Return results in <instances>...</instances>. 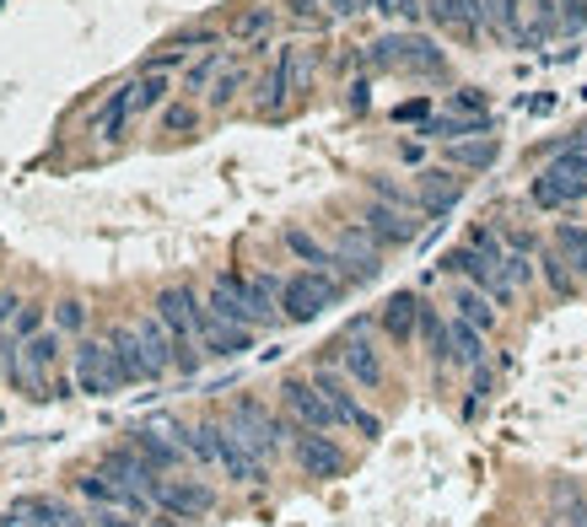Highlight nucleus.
Returning a JSON list of instances; mask_svg holds the SVG:
<instances>
[{"label": "nucleus", "instance_id": "f257e3e1", "mask_svg": "<svg viewBox=\"0 0 587 527\" xmlns=\"http://www.w3.org/2000/svg\"><path fill=\"white\" fill-rule=\"evenodd\" d=\"M156 318H162V329L173 334V345H178V372H194L200 367V296L189 291V285H167L162 296H156Z\"/></svg>", "mask_w": 587, "mask_h": 527}, {"label": "nucleus", "instance_id": "f03ea898", "mask_svg": "<svg viewBox=\"0 0 587 527\" xmlns=\"http://www.w3.org/2000/svg\"><path fill=\"white\" fill-rule=\"evenodd\" d=\"M340 274L334 269H302V274H292L286 285H281V318L286 323H312L323 307H334L340 301Z\"/></svg>", "mask_w": 587, "mask_h": 527}, {"label": "nucleus", "instance_id": "7ed1b4c3", "mask_svg": "<svg viewBox=\"0 0 587 527\" xmlns=\"http://www.w3.org/2000/svg\"><path fill=\"white\" fill-rule=\"evenodd\" d=\"M587 200V151L572 145L566 156H556L539 178H534V205L539 210H561V205H577Z\"/></svg>", "mask_w": 587, "mask_h": 527}, {"label": "nucleus", "instance_id": "20e7f679", "mask_svg": "<svg viewBox=\"0 0 587 527\" xmlns=\"http://www.w3.org/2000/svg\"><path fill=\"white\" fill-rule=\"evenodd\" d=\"M227 425H232V430H238V441H243V447H254L265 463H270V458L292 441V425H286V420H276V414H270L265 403H254V398H238V403H232V414H227Z\"/></svg>", "mask_w": 587, "mask_h": 527}, {"label": "nucleus", "instance_id": "39448f33", "mask_svg": "<svg viewBox=\"0 0 587 527\" xmlns=\"http://www.w3.org/2000/svg\"><path fill=\"white\" fill-rule=\"evenodd\" d=\"M378 70H410V76H442V49L432 38H421V33H405V38H378L372 43V54H367Z\"/></svg>", "mask_w": 587, "mask_h": 527}, {"label": "nucleus", "instance_id": "423d86ee", "mask_svg": "<svg viewBox=\"0 0 587 527\" xmlns=\"http://www.w3.org/2000/svg\"><path fill=\"white\" fill-rule=\"evenodd\" d=\"M54 356H60V339L54 334H33V339H22L11 350L5 372H11V383L27 398H49V367H54Z\"/></svg>", "mask_w": 587, "mask_h": 527}, {"label": "nucleus", "instance_id": "0eeeda50", "mask_svg": "<svg viewBox=\"0 0 587 527\" xmlns=\"http://www.w3.org/2000/svg\"><path fill=\"white\" fill-rule=\"evenodd\" d=\"M334 367L361 388V394H378L383 383H388V367H383V356L372 350V339H367V323H356L340 345H334Z\"/></svg>", "mask_w": 587, "mask_h": 527}, {"label": "nucleus", "instance_id": "6e6552de", "mask_svg": "<svg viewBox=\"0 0 587 527\" xmlns=\"http://www.w3.org/2000/svg\"><path fill=\"white\" fill-rule=\"evenodd\" d=\"M76 388L92 398H114L125 388V372H119L109 339H81L76 345Z\"/></svg>", "mask_w": 587, "mask_h": 527}, {"label": "nucleus", "instance_id": "1a4fd4ad", "mask_svg": "<svg viewBox=\"0 0 587 527\" xmlns=\"http://www.w3.org/2000/svg\"><path fill=\"white\" fill-rule=\"evenodd\" d=\"M98 474H103L109 485H119L125 496H136L141 506H151V501H156V485H162V474L151 468L136 447H114V452H103Z\"/></svg>", "mask_w": 587, "mask_h": 527}, {"label": "nucleus", "instance_id": "9d476101", "mask_svg": "<svg viewBox=\"0 0 587 527\" xmlns=\"http://www.w3.org/2000/svg\"><path fill=\"white\" fill-rule=\"evenodd\" d=\"M312 383H318V388L329 394V403H334V414H340L345 425H356V430H361L367 441H372V436H383V420H378L372 409H361V398L350 394L356 383H350V377H345L340 367H329V361H323V367H312Z\"/></svg>", "mask_w": 587, "mask_h": 527}, {"label": "nucleus", "instance_id": "9b49d317", "mask_svg": "<svg viewBox=\"0 0 587 527\" xmlns=\"http://www.w3.org/2000/svg\"><path fill=\"white\" fill-rule=\"evenodd\" d=\"M210 452H216V463L227 468V479H238V485H265V479H270V463H265L254 447H243L232 425H210Z\"/></svg>", "mask_w": 587, "mask_h": 527}, {"label": "nucleus", "instance_id": "f8f14e48", "mask_svg": "<svg viewBox=\"0 0 587 527\" xmlns=\"http://www.w3.org/2000/svg\"><path fill=\"white\" fill-rule=\"evenodd\" d=\"M216 285H227V291H232V296L248 307L254 329H259V323H276V307H281V285H286L281 274H238V269H232V274H221Z\"/></svg>", "mask_w": 587, "mask_h": 527}, {"label": "nucleus", "instance_id": "ddd939ff", "mask_svg": "<svg viewBox=\"0 0 587 527\" xmlns=\"http://www.w3.org/2000/svg\"><path fill=\"white\" fill-rule=\"evenodd\" d=\"M292 452H296V468H302L307 479H340V474H345V452H340V441L323 436V430L292 425Z\"/></svg>", "mask_w": 587, "mask_h": 527}, {"label": "nucleus", "instance_id": "4468645a", "mask_svg": "<svg viewBox=\"0 0 587 527\" xmlns=\"http://www.w3.org/2000/svg\"><path fill=\"white\" fill-rule=\"evenodd\" d=\"M281 398H286V409H292V420L302 425V430H334V425H345L340 414H334V403H329V394L312 383V377H292L286 388H281Z\"/></svg>", "mask_w": 587, "mask_h": 527}, {"label": "nucleus", "instance_id": "2eb2a0df", "mask_svg": "<svg viewBox=\"0 0 587 527\" xmlns=\"http://www.w3.org/2000/svg\"><path fill=\"white\" fill-rule=\"evenodd\" d=\"M183 425H141V430H130V447L146 458L156 474H167V468H178L183 458H189V447H183Z\"/></svg>", "mask_w": 587, "mask_h": 527}, {"label": "nucleus", "instance_id": "dca6fc26", "mask_svg": "<svg viewBox=\"0 0 587 527\" xmlns=\"http://www.w3.org/2000/svg\"><path fill=\"white\" fill-rule=\"evenodd\" d=\"M109 345H114V361H119L125 383H156V377H162V367L151 361V350H146V339H141L136 323H114V329H109Z\"/></svg>", "mask_w": 587, "mask_h": 527}, {"label": "nucleus", "instance_id": "f3484780", "mask_svg": "<svg viewBox=\"0 0 587 527\" xmlns=\"http://www.w3.org/2000/svg\"><path fill=\"white\" fill-rule=\"evenodd\" d=\"M156 506L173 512L178 523H200V517L216 506V490L200 485V479H162V485H156Z\"/></svg>", "mask_w": 587, "mask_h": 527}, {"label": "nucleus", "instance_id": "a211bd4d", "mask_svg": "<svg viewBox=\"0 0 587 527\" xmlns=\"http://www.w3.org/2000/svg\"><path fill=\"white\" fill-rule=\"evenodd\" d=\"M361 227H367V237H372L378 248H405V243H416V232H421L416 221H405L399 205H383V200L361 210Z\"/></svg>", "mask_w": 587, "mask_h": 527}, {"label": "nucleus", "instance_id": "6ab92c4d", "mask_svg": "<svg viewBox=\"0 0 587 527\" xmlns=\"http://www.w3.org/2000/svg\"><path fill=\"white\" fill-rule=\"evenodd\" d=\"M248 345H254V329L227 323V318H216V312L200 301V350H205V356H243Z\"/></svg>", "mask_w": 587, "mask_h": 527}, {"label": "nucleus", "instance_id": "aec40b11", "mask_svg": "<svg viewBox=\"0 0 587 527\" xmlns=\"http://www.w3.org/2000/svg\"><path fill=\"white\" fill-rule=\"evenodd\" d=\"M334 254H340V274H350V280H372L383 269L378 264V243L367 237V227H345L334 237Z\"/></svg>", "mask_w": 587, "mask_h": 527}, {"label": "nucleus", "instance_id": "412c9836", "mask_svg": "<svg viewBox=\"0 0 587 527\" xmlns=\"http://www.w3.org/2000/svg\"><path fill=\"white\" fill-rule=\"evenodd\" d=\"M292 92H296L292 87V43H286V49L276 54V65L254 81V108H259V114H281Z\"/></svg>", "mask_w": 587, "mask_h": 527}, {"label": "nucleus", "instance_id": "4be33fe9", "mask_svg": "<svg viewBox=\"0 0 587 527\" xmlns=\"http://www.w3.org/2000/svg\"><path fill=\"white\" fill-rule=\"evenodd\" d=\"M378 323H383V334H388L394 345H410V339L421 334V301H416L410 291H399V296H388V301H383Z\"/></svg>", "mask_w": 587, "mask_h": 527}, {"label": "nucleus", "instance_id": "5701e85b", "mask_svg": "<svg viewBox=\"0 0 587 527\" xmlns=\"http://www.w3.org/2000/svg\"><path fill=\"white\" fill-rule=\"evenodd\" d=\"M416 194H421V210H426V216H447V210L458 205L463 183H458L447 167H432V172H421V189H416Z\"/></svg>", "mask_w": 587, "mask_h": 527}, {"label": "nucleus", "instance_id": "b1692460", "mask_svg": "<svg viewBox=\"0 0 587 527\" xmlns=\"http://www.w3.org/2000/svg\"><path fill=\"white\" fill-rule=\"evenodd\" d=\"M447 361H452V367H480V361H485V334H480L474 323L452 318V323H447Z\"/></svg>", "mask_w": 587, "mask_h": 527}, {"label": "nucleus", "instance_id": "393cba45", "mask_svg": "<svg viewBox=\"0 0 587 527\" xmlns=\"http://www.w3.org/2000/svg\"><path fill=\"white\" fill-rule=\"evenodd\" d=\"M426 11L437 16V27H452V33H463V38H474L480 22H485L480 0H426Z\"/></svg>", "mask_w": 587, "mask_h": 527}, {"label": "nucleus", "instance_id": "a878e982", "mask_svg": "<svg viewBox=\"0 0 587 527\" xmlns=\"http://www.w3.org/2000/svg\"><path fill=\"white\" fill-rule=\"evenodd\" d=\"M136 114V98H130V87H119L103 108H98V119H92V134L103 140V145H114L119 134H125V119Z\"/></svg>", "mask_w": 587, "mask_h": 527}, {"label": "nucleus", "instance_id": "bb28decb", "mask_svg": "<svg viewBox=\"0 0 587 527\" xmlns=\"http://www.w3.org/2000/svg\"><path fill=\"white\" fill-rule=\"evenodd\" d=\"M452 307H458V318H463V323H474L480 334H485V329H496V301H490L480 285H458V291H452Z\"/></svg>", "mask_w": 587, "mask_h": 527}, {"label": "nucleus", "instance_id": "cd10ccee", "mask_svg": "<svg viewBox=\"0 0 587 527\" xmlns=\"http://www.w3.org/2000/svg\"><path fill=\"white\" fill-rule=\"evenodd\" d=\"M136 329H141V339H146V350H151V361L167 372V367H178V345H173V334L162 329V318L156 312H146V318H136Z\"/></svg>", "mask_w": 587, "mask_h": 527}, {"label": "nucleus", "instance_id": "c85d7f7f", "mask_svg": "<svg viewBox=\"0 0 587 527\" xmlns=\"http://www.w3.org/2000/svg\"><path fill=\"white\" fill-rule=\"evenodd\" d=\"M485 11V27L501 33V38H523V0H480Z\"/></svg>", "mask_w": 587, "mask_h": 527}, {"label": "nucleus", "instance_id": "c756f323", "mask_svg": "<svg viewBox=\"0 0 587 527\" xmlns=\"http://www.w3.org/2000/svg\"><path fill=\"white\" fill-rule=\"evenodd\" d=\"M496 151H501V145H496V134H480V140H452V145H447V162H452V167H490V162H496Z\"/></svg>", "mask_w": 587, "mask_h": 527}, {"label": "nucleus", "instance_id": "7c9ffc66", "mask_svg": "<svg viewBox=\"0 0 587 527\" xmlns=\"http://www.w3.org/2000/svg\"><path fill=\"white\" fill-rule=\"evenodd\" d=\"M286 248H292L296 259H307L312 269H340V254L334 248H323L312 232H302V227H286Z\"/></svg>", "mask_w": 587, "mask_h": 527}, {"label": "nucleus", "instance_id": "2f4dec72", "mask_svg": "<svg viewBox=\"0 0 587 527\" xmlns=\"http://www.w3.org/2000/svg\"><path fill=\"white\" fill-rule=\"evenodd\" d=\"M11 517H33V527H81V517L65 512L60 501H16Z\"/></svg>", "mask_w": 587, "mask_h": 527}, {"label": "nucleus", "instance_id": "473e14b6", "mask_svg": "<svg viewBox=\"0 0 587 527\" xmlns=\"http://www.w3.org/2000/svg\"><path fill=\"white\" fill-rule=\"evenodd\" d=\"M485 130H490V125H485L480 114H463V119H426V125H421L426 140H447V145L463 140V134H485Z\"/></svg>", "mask_w": 587, "mask_h": 527}, {"label": "nucleus", "instance_id": "72a5a7b5", "mask_svg": "<svg viewBox=\"0 0 587 527\" xmlns=\"http://www.w3.org/2000/svg\"><path fill=\"white\" fill-rule=\"evenodd\" d=\"M270 22H276L270 5H248V11L232 16V38H238V43H259V38L270 33Z\"/></svg>", "mask_w": 587, "mask_h": 527}, {"label": "nucleus", "instance_id": "f704fd0d", "mask_svg": "<svg viewBox=\"0 0 587 527\" xmlns=\"http://www.w3.org/2000/svg\"><path fill=\"white\" fill-rule=\"evenodd\" d=\"M130 98H136V114H151L167 103V70H146L141 81H130Z\"/></svg>", "mask_w": 587, "mask_h": 527}, {"label": "nucleus", "instance_id": "c9c22d12", "mask_svg": "<svg viewBox=\"0 0 587 527\" xmlns=\"http://www.w3.org/2000/svg\"><path fill=\"white\" fill-rule=\"evenodd\" d=\"M243 87H248V70H243V65H227V70H221V76L210 81L205 103H210V108H232V98H238Z\"/></svg>", "mask_w": 587, "mask_h": 527}, {"label": "nucleus", "instance_id": "e433bc0d", "mask_svg": "<svg viewBox=\"0 0 587 527\" xmlns=\"http://www.w3.org/2000/svg\"><path fill=\"white\" fill-rule=\"evenodd\" d=\"M556 254L572 264L577 274H587V227H561L556 232Z\"/></svg>", "mask_w": 587, "mask_h": 527}, {"label": "nucleus", "instance_id": "4c0bfd02", "mask_svg": "<svg viewBox=\"0 0 587 527\" xmlns=\"http://www.w3.org/2000/svg\"><path fill=\"white\" fill-rule=\"evenodd\" d=\"M372 194H378L383 205H399V210H416V205H421V194H410V189H399L394 178H372Z\"/></svg>", "mask_w": 587, "mask_h": 527}, {"label": "nucleus", "instance_id": "58836bf2", "mask_svg": "<svg viewBox=\"0 0 587 527\" xmlns=\"http://www.w3.org/2000/svg\"><path fill=\"white\" fill-rule=\"evenodd\" d=\"M194 125H200V108H189V103L162 108V130L167 134H194Z\"/></svg>", "mask_w": 587, "mask_h": 527}, {"label": "nucleus", "instance_id": "ea45409f", "mask_svg": "<svg viewBox=\"0 0 587 527\" xmlns=\"http://www.w3.org/2000/svg\"><path fill=\"white\" fill-rule=\"evenodd\" d=\"M539 264H545V280H550L561 296H572V291H577V280H572V269H566V259H561V254H545Z\"/></svg>", "mask_w": 587, "mask_h": 527}, {"label": "nucleus", "instance_id": "a19ab883", "mask_svg": "<svg viewBox=\"0 0 587 527\" xmlns=\"http://www.w3.org/2000/svg\"><path fill=\"white\" fill-rule=\"evenodd\" d=\"M501 274H507L512 285H528V280H534V259L512 248V254H501Z\"/></svg>", "mask_w": 587, "mask_h": 527}, {"label": "nucleus", "instance_id": "79ce46f5", "mask_svg": "<svg viewBox=\"0 0 587 527\" xmlns=\"http://www.w3.org/2000/svg\"><path fill=\"white\" fill-rule=\"evenodd\" d=\"M210 43H216V33H210V27H189V33H178L167 49H173V54H189V49H210Z\"/></svg>", "mask_w": 587, "mask_h": 527}, {"label": "nucleus", "instance_id": "37998d69", "mask_svg": "<svg viewBox=\"0 0 587 527\" xmlns=\"http://www.w3.org/2000/svg\"><path fill=\"white\" fill-rule=\"evenodd\" d=\"M216 65H221V54H205L200 65H189V76H183V87H189V92H205V81L216 76Z\"/></svg>", "mask_w": 587, "mask_h": 527}, {"label": "nucleus", "instance_id": "c03bdc74", "mask_svg": "<svg viewBox=\"0 0 587 527\" xmlns=\"http://www.w3.org/2000/svg\"><path fill=\"white\" fill-rule=\"evenodd\" d=\"M54 323H60L65 334H76V329L87 323V307H81L76 296H65V301H60V312H54Z\"/></svg>", "mask_w": 587, "mask_h": 527}, {"label": "nucleus", "instance_id": "a18cd8bd", "mask_svg": "<svg viewBox=\"0 0 587 527\" xmlns=\"http://www.w3.org/2000/svg\"><path fill=\"white\" fill-rule=\"evenodd\" d=\"M561 27H566V33H583L587 27V0H561Z\"/></svg>", "mask_w": 587, "mask_h": 527}, {"label": "nucleus", "instance_id": "49530a36", "mask_svg": "<svg viewBox=\"0 0 587 527\" xmlns=\"http://www.w3.org/2000/svg\"><path fill=\"white\" fill-rule=\"evenodd\" d=\"M452 108H458V114H485V92H474V87H458V92H452Z\"/></svg>", "mask_w": 587, "mask_h": 527}, {"label": "nucleus", "instance_id": "de8ad7c7", "mask_svg": "<svg viewBox=\"0 0 587 527\" xmlns=\"http://www.w3.org/2000/svg\"><path fill=\"white\" fill-rule=\"evenodd\" d=\"M372 5H378L383 16H405V22H416V16H421V5H416V0H372Z\"/></svg>", "mask_w": 587, "mask_h": 527}, {"label": "nucleus", "instance_id": "09e8293b", "mask_svg": "<svg viewBox=\"0 0 587 527\" xmlns=\"http://www.w3.org/2000/svg\"><path fill=\"white\" fill-rule=\"evenodd\" d=\"M286 5H292L296 22H323V16H329V11H323V0H286Z\"/></svg>", "mask_w": 587, "mask_h": 527}, {"label": "nucleus", "instance_id": "8fccbe9b", "mask_svg": "<svg viewBox=\"0 0 587 527\" xmlns=\"http://www.w3.org/2000/svg\"><path fill=\"white\" fill-rule=\"evenodd\" d=\"M33 329H38V307H22V312H16V334L33 339Z\"/></svg>", "mask_w": 587, "mask_h": 527}, {"label": "nucleus", "instance_id": "3c124183", "mask_svg": "<svg viewBox=\"0 0 587 527\" xmlns=\"http://www.w3.org/2000/svg\"><path fill=\"white\" fill-rule=\"evenodd\" d=\"M361 5H367V0H323V11H329V16H356Z\"/></svg>", "mask_w": 587, "mask_h": 527}, {"label": "nucleus", "instance_id": "603ef678", "mask_svg": "<svg viewBox=\"0 0 587 527\" xmlns=\"http://www.w3.org/2000/svg\"><path fill=\"white\" fill-rule=\"evenodd\" d=\"M16 312H22V301L16 296H0V323H16Z\"/></svg>", "mask_w": 587, "mask_h": 527}, {"label": "nucleus", "instance_id": "864d4df0", "mask_svg": "<svg viewBox=\"0 0 587 527\" xmlns=\"http://www.w3.org/2000/svg\"><path fill=\"white\" fill-rule=\"evenodd\" d=\"M566 527H587V506H583V501H572V512H566Z\"/></svg>", "mask_w": 587, "mask_h": 527}, {"label": "nucleus", "instance_id": "5fc2aeb1", "mask_svg": "<svg viewBox=\"0 0 587 527\" xmlns=\"http://www.w3.org/2000/svg\"><path fill=\"white\" fill-rule=\"evenodd\" d=\"M146 527H162V523H146Z\"/></svg>", "mask_w": 587, "mask_h": 527}]
</instances>
